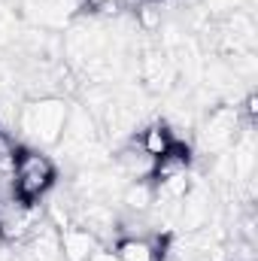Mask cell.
Segmentation results:
<instances>
[{
	"instance_id": "cell-1",
	"label": "cell",
	"mask_w": 258,
	"mask_h": 261,
	"mask_svg": "<svg viewBox=\"0 0 258 261\" xmlns=\"http://www.w3.org/2000/svg\"><path fill=\"white\" fill-rule=\"evenodd\" d=\"M67 113H70V103L64 97H31L18 107L15 134L24 146L52 149V146H58V140L64 134Z\"/></svg>"
},
{
	"instance_id": "cell-2",
	"label": "cell",
	"mask_w": 258,
	"mask_h": 261,
	"mask_svg": "<svg viewBox=\"0 0 258 261\" xmlns=\"http://www.w3.org/2000/svg\"><path fill=\"white\" fill-rule=\"evenodd\" d=\"M58 179V167L52 161V155H46L43 149L34 146H18L15 149V161H12V189L21 200H40L52 192Z\"/></svg>"
},
{
	"instance_id": "cell-3",
	"label": "cell",
	"mask_w": 258,
	"mask_h": 261,
	"mask_svg": "<svg viewBox=\"0 0 258 261\" xmlns=\"http://www.w3.org/2000/svg\"><path fill=\"white\" fill-rule=\"evenodd\" d=\"M243 130V116L234 103H216L207 110L203 122L197 125V146L207 155H222L234 146L237 134Z\"/></svg>"
},
{
	"instance_id": "cell-4",
	"label": "cell",
	"mask_w": 258,
	"mask_h": 261,
	"mask_svg": "<svg viewBox=\"0 0 258 261\" xmlns=\"http://www.w3.org/2000/svg\"><path fill=\"white\" fill-rule=\"evenodd\" d=\"M210 219H213V195H210L207 186L192 182L189 192L173 206V228L183 231V234H192L197 228H203Z\"/></svg>"
},
{
	"instance_id": "cell-5",
	"label": "cell",
	"mask_w": 258,
	"mask_h": 261,
	"mask_svg": "<svg viewBox=\"0 0 258 261\" xmlns=\"http://www.w3.org/2000/svg\"><path fill=\"white\" fill-rule=\"evenodd\" d=\"M82 0H21V15L43 31H61L79 15Z\"/></svg>"
},
{
	"instance_id": "cell-6",
	"label": "cell",
	"mask_w": 258,
	"mask_h": 261,
	"mask_svg": "<svg viewBox=\"0 0 258 261\" xmlns=\"http://www.w3.org/2000/svg\"><path fill=\"white\" fill-rule=\"evenodd\" d=\"M21 246H24L21 261H64V255H61V231L46 219L21 240Z\"/></svg>"
},
{
	"instance_id": "cell-7",
	"label": "cell",
	"mask_w": 258,
	"mask_h": 261,
	"mask_svg": "<svg viewBox=\"0 0 258 261\" xmlns=\"http://www.w3.org/2000/svg\"><path fill=\"white\" fill-rule=\"evenodd\" d=\"M113 167L122 173L125 182H131V179H149V176H152V167H155V158H149V155L137 146V140L131 137L128 143L116 152Z\"/></svg>"
},
{
	"instance_id": "cell-8",
	"label": "cell",
	"mask_w": 258,
	"mask_h": 261,
	"mask_svg": "<svg viewBox=\"0 0 258 261\" xmlns=\"http://www.w3.org/2000/svg\"><path fill=\"white\" fill-rule=\"evenodd\" d=\"M192 170V149L186 143H173L164 155L155 158V167H152V176L149 182L158 186L164 179H173V176H186Z\"/></svg>"
},
{
	"instance_id": "cell-9",
	"label": "cell",
	"mask_w": 258,
	"mask_h": 261,
	"mask_svg": "<svg viewBox=\"0 0 258 261\" xmlns=\"http://www.w3.org/2000/svg\"><path fill=\"white\" fill-rule=\"evenodd\" d=\"M97 246H104V243L91 231H85L82 225L61 228V255H64V261H88Z\"/></svg>"
},
{
	"instance_id": "cell-10",
	"label": "cell",
	"mask_w": 258,
	"mask_h": 261,
	"mask_svg": "<svg viewBox=\"0 0 258 261\" xmlns=\"http://www.w3.org/2000/svg\"><path fill=\"white\" fill-rule=\"evenodd\" d=\"M161 249L164 240H152V237H119L113 252L119 255V261H161Z\"/></svg>"
},
{
	"instance_id": "cell-11",
	"label": "cell",
	"mask_w": 258,
	"mask_h": 261,
	"mask_svg": "<svg viewBox=\"0 0 258 261\" xmlns=\"http://www.w3.org/2000/svg\"><path fill=\"white\" fill-rule=\"evenodd\" d=\"M134 140H137V146H140L149 158H158V155H164L173 143H183L167 122H149L146 128L140 130V137H134Z\"/></svg>"
},
{
	"instance_id": "cell-12",
	"label": "cell",
	"mask_w": 258,
	"mask_h": 261,
	"mask_svg": "<svg viewBox=\"0 0 258 261\" xmlns=\"http://www.w3.org/2000/svg\"><path fill=\"white\" fill-rule=\"evenodd\" d=\"M119 203L128 210V213H137V216H146L155 203V186L149 179H131L122 186V195H119Z\"/></svg>"
},
{
	"instance_id": "cell-13",
	"label": "cell",
	"mask_w": 258,
	"mask_h": 261,
	"mask_svg": "<svg viewBox=\"0 0 258 261\" xmlns=\"http://www.w3.org/2000/svg\"><path fill=\"white\" fill-rule=\"evenodd\" d=\"M137 28L143 34H152L164 24V15H161V3H152V0H140L137 6Z\"/></svg>"
},
{
	"instance_id": "cell-14",
	"label": "cell",
	"mask_w": 258,
	"mask_h": 261,
	"mask_svg": "<svg viewBox=\"0 0 258 261\" xmlns=\"http://www.w3.org/2000/svg\"><path fill=\"white\" fill-rule=\"evenodd\" d=\"M88 261H119V255L113 252V249H107V246H97L94 252H91V258Z\"/></svg>"
},
{
	"instance_id": "cell-15",
	"label": "cell",
	"mask_w": 258,
	"mask_h": 261,
	"mask_svg": "<svg viewBox=\"0 0 258 261\" xmlns=\"http://www.w3.org/2000/svg\"><path fill=\"white\" fill-rule=\"evenodd\" d=\"M107 3H113V0H82V6H85V9H94V12H100Z\"/></svg>"
},
{
	"instance_id": "cell-16",
	"label": "cell",
	"mask_w": 258,
	"mask_h": 261,
	"mask_svg": "<svg viewBox=\"0 0 258 261\" xmlns=\"http://www.w3.org/2000/svg\"><path fill=\"white\" fill-rule=\"evenodd\" d=\"M0 240H3V234H0Z\"/></svg>"
}]
</instances>
